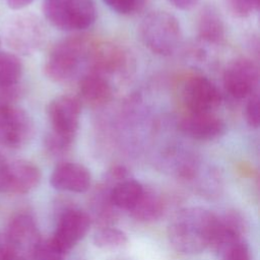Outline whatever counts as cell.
I'll return each mask as SVG.
<instances>
[{"mask_svg":"<svg viewBox=\"0 0 260 260\" xmlns=\"http://www.w3.org/2000/svg\"><path fill=\"white\" fill-rule=\"evenodd\" d=\"M217 216L201 207L180 210L169 226L172 246L184 254L200 253L210 247Z\"/></svg>","mask_w":260,"mask_h":260,"instance_id":"obj_1","label":"cell"},{"mask_svg":"<svg viewBox=\"0 0 260 260\" xmlns=\"http://www.w3.org/2000/svg\"><path fill=\"white\" fill-rule=\"evenodd\" d=\"M47 114L51 132L45 139L46 149L54 156L63 155L70 149L77 134L81 102L77 96L70 94L56 96L50 102Z\"/></svg>","mask_w":260,"mask_h":260,"instance_id":"obj_2","label":"cell"},{"mask_svg":"<svg viewBox=\"0 0 260 260\" xmlns=\"http://www.w3.org/2000/svg\"><path fill=\"white\" fill-rule=\"evenodd\" d=\"M93 42L84 36H74L57 43L45 62V73L53 81L64 83L73 79L88 62Z\"/></svg>","mask_w":260,"mask_h":260,"instance_id":"obj_3","label":"cell"},{"mask_svg":"<svg viewBox=\"0 0 260 260\" xmlns=\"http://www.w3.org/2000/svg\"><path fill=\"white\" fill-rule=\"evenodd\" d=\"M139 37L143 45L153 54L171 56L182 40V29L178 19L162 10L146 14L139 24Z\"/></svg>","mask_w":260,"mask_h":260,"instance_id":"obj_4","label":"cell"},{"mask_svg":"<svg viewBox=\"0 0 260 260\" xmlns=\"http://www.w3.org/2000/svg\"><path fill=\"white\" fill-rule=\"evenodd\" d=\"M43 12L53 26L66 31L86 29L96 19L92 0H44Z\"/></svg>","mask_w":260,"mask_h":260,"instance_id":"obj_5","label":"cell"},{"mask_svg":"<svg viewBox=\"0 0 260 260\" xmlns=\"http://www.w3.org/2000/svg\"><path fill=\"white\" fill-rule=\"evenodd\" d=\"M34 135V123L22 109L8 105L0 107V144L9 148L25 145Z\"/></svg>","mask_w":260,"mask_h":260,"instance_id":"obj_6","label":"cell"},{"mask_svg":"<svg viewBox=\"0 0 260 260\" xmlns=\"http://www.w3.org/2000/svg\"><path fill=\"white\" fill-rule=\"evenodd\" d=\"M221 99L216 84L203 75L191 76L182 88V100L189 113H214Z\"/></svg>","mask_w":260,"mask_h":260,"instance_id":"obj_7","label":"cell"},{"mask_svg":"<svg viewBox=\"0 0 260 260\" xmlns=\"http://www.w3.org/2000/svg\"><path fill=\"white\" fill-rule=\"evenodd\" d=\"M225 91L237 100L251 96L257 92L259 84V69L249 58L241 57L228 64L223 72Z\"/></svg>","mask_w":260,"mask_h":260,"instance_id":"obj_8","label":"cell"},{"mask_svg":"<svg viewBox=\"0 0 260 260\" xmlns=\"http://www.w3.org/2000/svg\"><path fill=\"white\" fill-rule=\"evenodd\" d=\"M89 215L80 209H68L60 216L54 235L51 237L57 247L67 254L88 232Z\"/></svg>","mask_w":260,"mask_h":260,"instance_id":"obj_9","label":"cell"},{"mask_svg":"<svg viewBox=\"0 0 260 260\" xmlns=\"http://www.w3.org/2000/svg\"><path fill=\"white\" fill-rule=\"evenodd\" d=\"M179 130L186 136L200 141L219 138L225 133L224 121L214 113H189L178 123Z\"/></svg>","mask_w":260,"mask_h":260,"instance_id":"obj_10","label":"cell"},{"mask_svg":"<svg viewBox=\"0 0 260 260\" xmlns=\"http://www.w3.org/2000/svg\"><path fill=\"white\" fill-rule=\"evenodd\" d=\"M127 54L119 45L113 43H93L87 66L89 71L107 76L122 72L127 66Z\"/></svg>","mask_w":260,"mask_h":260,"instance_id":"obj_11","label":"cell"},{"mask_svg":"<svg viewBox=\"0 0 260 260\" xmlns=\"http://www.w3.org/2000/svg\"><path fill=\"white\" fill-rule=\"evenodd\" d=\"M51 185L61 191L86 192L91 183L89 171L77 162L64 161L55 167L50 178Z\"/></svg>","mask_w":260,"mask_h":260,"instance_id":"obj_12","label":"cell"},{"mask_svg":"<svg viewBox=\"0 0 260 260\" xmlns=\"http://www.w3.org/2000/svg\"><path fill=\"white\" fill-rule=\"evenodd\" d=\"M41 172L31 161L16 159L8 161L3 193L25 194L40 183Z\"/></svg>","mask_w":260,"mask_h":260,"instance_id":"obj_13","label":"cell"},{"mask_svg":"<svg viewBox=\"0 0 260 260\" xmlns=\"http://www.w3.org/2000/svg\"><path fill=\"white\" fill-rule=\"evenodd\" d=\"M42 28L36 19L19 17L14 19L6 32L7 43L11 48L19 52L28 53L35 50L42 38Z\"/></svg>","mask_w":260,"mask_h":260,"instance_id":"obj_14","label":"cell"},{"mask_svg":"<svg viewBox=\"0 0 260 260\" xmlns=\"http://www.w3.org/2000/svg\"><path fill=\"white\" fill-rule=\"evenodd\" d=\"M79 101L96 108L107 105L113 98V87L106 76L88 71L78 81Z\"/></svg>","mask_w":260,"mask_h":260,"instance_id":"obj_15","label":"cell"},{"mask_svg":"<svg viewBox=\"0 0 260 260\" xmlns=\"http://www.w3.org/2000/svg\"><path fill=\"white\" fill-rule=\"evenodd\" d=\"M6 235L17 252L22 251L29 254L42 239L35 219L27 213L14 215L9 221Z\"/></svg>","mask_w":260,"mask_h":260,"instance_id":"obj_16","label":"cell"},{"mask_svg":"<svg viewBox=\"0 0 260 260\" xmlns=\"http://www.w3.org/2000/svg\"><path fill=\"white\" fill-rule=\"evenodd\" d=\"M245 232L244 218L237 212H229L221 217L217 216L214 235L210 244L211 249L223 253L228 248L242 241Z\"/></svg>","mask_w":260,"mask_h":260,"instance_id":"obj_17","label":"cell"},{"mask_svg":"<svg viewBox=\"0 0 260 260\" xmlns=\"http://www.w3.org/2000/svg\"><path fill=\"white\" fill-rule=\"evenodd\" d=\"M143 190L144 187L138 181L127 178L111 189L110 199L117 209L129 211L136 204Z\"/></svg>","mask_w":260,"mask_h":260,"instance_id":"obj_18","label":"cell"},{"mask_svg":"<svg viewBox=\"0 0 260 260\" xmlns=\"http://www.w3.org/2000/svg\"><path fill=\"white\" fill-rule=\"evenodd\" d=\"M129 211L131 215L139 221H154L158 219L164 212V202L154 191L144 189L136 204Z\"/></svg>","mask_w":260,"mask_h":260,"instance_id":"obj_19","label":"cell"},{"mask_svg":"<svg viewBox=\"0 0 260 260\" xmlns=\"http://www.w3.org/2000/svg\"><path fill=\"white\" fill-rule=\"evenodd\" d=\"M200 38L209 44H218L224 37V25L220 15L212 7L202 10L198 20Z\"/></svg>","mask_w":260,"mask_h":260,"instance_id":"obj_20","label":"cell"},{"mask_svg":"<svg viewBox=\"0 0 260 260\" xmlns=\"http://www.w3.org/2000/svg\"><path fill=\"white\" fill-rule=\"evenodd\" d=\"M22 75V63L9 52H0V87L17 85Z\"/></svg>","mask_w":260,"mask_h":260,"instance_id":"obj_21","label":"cell"},{"mask_svg":"<svg viewBox=\"0 0 260 260\" xmlns=\"http://www.w3.org/2000/svg\"><path fill=\"white\" fill-rule=\"evenodd\" d=\"M128 243L127 235L114 226H101L93 236V244L106 250L118 249Z\"/></svg>","mask_w":260,"mask_h":260,"instance_id":"obj_22","label":"cell"},{"mask_svg":"<svg viewBox=\"0 0 260 260\" xmlns=\"http://www.w3.org/2000/svg\"><path fill=\"white\" fill-rule=\"evenodd\" d=\"M29 255L30 260H63L66 254L50 238L46 240L41 239Z\"/></svg>","mask_w":260,"mask_h":260,"instance_id":"obj_23","label":"cell"},{"mask_svg":"<svg viewBox=\"0 0 260 260\" xmlns=\"http://www.w3.org/2000/svg\"><path fill=\"white\" fill-rule=\"evenodd\" d=\"M231 12L237 17H248L259 8V0H228Z\"/></svg>","mask_w":260,"mask_h":260,"instance_id":"obj_24","label":"cell"},{"mask_svg":"<svg viewBox=\"0 0 260 260\" xmlns=\"http://www.w3.org/2000/svg\"><path fill=\"white\" fill-rule=\"evenodd\" d=\"M245 118L250 127H259V95L257 92L249 96V101L245 108Z\"/></svg>","mask_w":260,"mask_h":260,"instance_id":"obj_25","label":"cell"},{"mask_svg":"<svg viewBox=\"0 0 260 260\" xmlns=\"http://www.w3.org/2000/svg\"><path fill=\"white\" fill-rule=\"evenodd\" d=\"M113 11L119 14H130L140 5V0H103Z\"/></svg>","mask_w":260,"mask_h":260,"instance_id":"obj_26","label":"cell"},{"mask_svg":"<svg viewBox=\"0 0 260 260\" xmlns=\"http://www.w3.org/2000/svg\"><path fill=\"white\" fill-rule=\"evenodd\" d=\"M223 260H250V251L248 246L240 241L228 248L223 253Z\"/></svg>","mask_w":260,"mask_h":260,"instance_id":"obj_27","label":"cell"},{"mask_svg":"<svg viewBox=\"0 0 260 260\" xmlns=\"http://www.w3.org/2000/svg\"><path fill=\"white\" fill-rule=\"evenodd\" d=\"M18 252L6 234L0 232V260H17Z\"/></svg>","mask_w":260,"mask_h":260,"instance_id":"obj_28","label":"cell"},{"mask_svg":"<svg viewBox=\"0 0 260 260\" xmlns=\"http://www.w3.org/2000/svg\"><path fill=\"white\" fill-rule=\"evenodd\" d=\"M21 89L18 84L8 87H0V107L14 105V102L20 96Z\"/></svg>","mask_w":260,"mask_h":260,"instance_id":"obj_29","label":"cell"},{"mask_svg":"<svg viewBox=\"0 0 260 260\" xmlns=\"http://www.w3.org/2000/svg\"><path fill=\"white\" fill-rule=\"evenodd\" d=\"M174 7L181 10H189L193 8L199 0H168Z\"/></svg>","mask_w":260,"mask_h":260,"instance_id":"obj_30","label":"cell"},{"mask_svg":"<svg viewBox=\"0 0 260 260\" xmlns=\"http://www.w3.org/2000/svg\"><path fill=\"white\" fill-rule=\"evenodd\" d=\"M5 1H6L9 8L17 10V9H21V8L26 7L34 0H5Z\"/></svg>","mask_w":260,"mask_h":260,"instance_id":"obj_31","label":"cell"},{"mask_svg":"<svg viewBox=\"0 0 260 260\" xmlns=\"http://www.w3.org/2000/svg\"><path fill=\"white\" fill-rule=\"evenodd\" d=\"M17 260H28V259H19V258H18Z\"/></svg>","mask_w":260,"mask_h":260,"instance_id":"obj_32","label":"cell"},{"mask_svg":"<svg viewBox=\"0 0 260 260\" xmlns=\"http://www.w3.org/2000/svg\"><path fill=\"white\" fill-rule=\"evenodd\" d=\"M0 45H1V40H0Z\"/></svg>","mask_w":260,"mask_h":260,"instance_id":"obj_33","label":"cell"}]
</instances>
